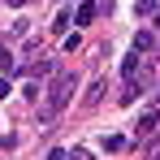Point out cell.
I'll use <instances>...</instances> for the list:
<instances>
[{"label":"cell","mask_w":160,"mask_h":160,"mask_svg":"<svg viewBox=\"0 0 160 160\" xmlns=\"http://www.w3.org/2000/svg\"><path fill=\"white\" fill-rule=\"evenodd\" d=\"M74 91H78V78H74V69H56V78H52V87H48V121H52L61 108L74 100Z\"/></svg>","instance_id":"1"},{"label":"cell","mask_w":160,"mask_h":160,"mask_svg":"<svg viewBox=\"0 0 160 160\" xmlns=\"http://www.w3.org/2000/svg\"><path fill=\"white\" fill-rule=\"evenodd\" d=\"M156 126H160V108H147V112L138 117V138H152Z\"/></svg>","instance_id":"2"},{"label":"cell","mask_w":160,"mask_h":160,"mask_svg":"<svg viewBox=\"0 0 160 160\" xmlns=\"http://www.w3.org/2000/svg\"><path fill=\"white\" fill-rule=\"evenodd\" d=\"M91 18H100V4H95V0H87V4H78V9H74V22H82V26H87Z\"/></svg>","instance_id":"3"},{"label":"cell","mask_w":160,"mask_h":160,"mask_svg":"<svg viewBox=\"0 0 160 160\" xmlns=\"http://www.w3.org/2000/svg\"><path fill=\"white\" fill-rule=\"evenodd\" d=\"M26 74H30V82H35V78H43V74H52V61H48V56L30 61V65H26Z\"/></svg>","instance_id":"4"},{"label":"cell","mask_w":160,"mask_h":160,"mask_svg":"<svg viewBox=\"0 0 160 160\" xmlns=\"http://www.w3.org/2000/svg\"><path fill=\"white\" fill-rule=\"evenodd\" d=\"M100 95H104V78L91 82V91H87V104H100Z\"/></svg>","instance_id":"5"},{"label":"cell","mask_w":160,"mask_h":160,"mask_svg":"<svg viewBox=\"0 0 160 160\" xmlns=\"http://www.w3.org/2000/svg\"><path fill=\"white\" fill-rule=\"evenodd\" d=\"M104 152H126V138H121V134H108V138H104Z\"/></svg>","instance_id":"6"},{"label":"cell","mask_w":160,"mask_h":160,"mask_svg":"<svg viewBox=\"0 0 160 160\" xmlns=\"http://www.w3.org/2000/svg\"><path fill=\"white\" fill-rule=\"evenodd\" d=\"M147 48H152V35L138 30V35H134V52H147Z\"/></svg>","instance_id":"7"},{"label":"cell","mask_w":160,"mask_h":160,"mask_svg":"<svg viewBox=\"0 0 160 160\" xmlns=\"http://www.w3.org/2000/svg\"><path fill=\"white\" fill-rule=\"evenodd\" d=\"M0 74H18V61H13L9 52H0Z\"/></svg>","instance_id":"8"},{"label":"cell","mask_w":160,"mask_h":160,"mask_svg":"<svg viewBox=\"0 0 160 160\" xmlns=\"http://www.w3.org/2000/svg\"><path fill=\"white\" fill-rule=\"evenodd\" d=\"M134 69H138V52H134V56H126V61H121V74H126V78H134Z\"/></svg>","instance_id":"9"},{"label":"cell","mask_w":160,"mask_h":160,"mask_svg":"<svg viewBox=\"0 0 160 160\" xmlns=\"http://www.w3.org/2000/svg\"><path fill=\"white\" fill-rule=\"evenodd\" d=\"M134 13H138V18H152V13H156V4H152V0H138V4H134Z\"/></svg>","instance_id":"10"},{"label":"cell","mask_w":160,"mask_h":160,"mask_svg":"<svg viewBox=\"0 0 160 160\" xmlns=\"http://www.w3.org/2000/svg\"><path fill=\"white\" fill-rule=\"evenodd\" d=\"M65 160H91V152H87V147H69V152H65Z\"/></svg>","instance_id":"11"},{"label":"cell","mask_w":160,"mask_h":160,"mask_svg":"<svg viewBox=\"0 0 160 160\" xmlns=\"http://www.w3.org/2000/svg\"><path fill=\"white\" fill-rule=\"evenodd\" d=\"M4 95H9V82H4V78H0V100H4Z\"/></svg>","instance_id":"12"},{"label":"cell","mask_w":160,"mask_h":160,"mask_svg":"<svg viewBox=\"0 0 160 160\" xmlns=\"http://www.w3.org/2000/svg\"><path fill=\"white\" fill-rule=\"evenodd\" d=\"M48 160H65V152H61V147H56V152H52V156H48Z\"/></svg>","instance_id":"13"},{"label":"cell","mask_w":160,"mask_h":160,"mask_svg":"<svg viewBox=\"0 0 160 160\" xmlns=\"http://www.w3.org/2000/svg\"><path fill=\"white\" fill-rule=\"evenodd\" d=\"M156 26H160V9H156Z\"/></svg>","instance_id":"14"}]
</instances>
